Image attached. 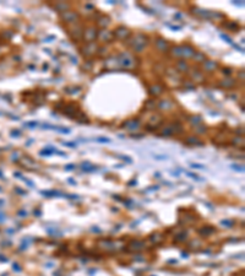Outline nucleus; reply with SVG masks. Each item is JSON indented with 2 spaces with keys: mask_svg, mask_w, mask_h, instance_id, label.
Masks as SVG:
<instances>
[{
  "mask_svg": "<svg viewBox=\"0 0 245 276\" xmlns=\"http://www.w3.org/2000/svg\"><path fill=\"white\" fill-rule=\"evenodd\" d=\"M148 43V37L144 33H136L130 38L129 47L135 52H142Z\"/></svg>",
  "mask_w": 245,
  "mask_h": 276,
  "instance_id": "f257e3e1",
  "label": "nucleus"
},
{
  "mask_svg": "<svg viewBox=\"0 0 245 276\" xmlns=\"http://www.w3.org/2000/svg\"><path fill=\"white\" fill-rule=\"evenodd\" d=\"M119 63L125 69H131V68H135L136 59L134 58L130 53H126L125 52V53H121L119 55Z\"/></svg>",
  "mask_w": 245,
  "mask_h": 276,
  "instance_id": "f03ea898",
  "label": "nucleus"
},
{
  "mask_svg": "<svg viewBox=\"0 0 245 276\" xmlns=\"http://www.w3.org/2000/svg\"><path fill=\"white\" fill-rule=\"evenodd\" d=\"M181 129H183V128H181V125H180V124L174 123V124H172V125L166 126V128L162 130L161 135H163V136H170V135H174V134L180 133V131H181Z\"/></svg>",
  "mask_w": 245,
  "mask_h": 276,
  "instance_id": "7ed1b4c3",
  "label": "nucleus"
},
{
  "mask_svg": "<svg viewBox=\"0 0 245 276\" xmlns=\"http://www.w3.org/2000/svg\"><path fill=\"white\" fill-rule=\"evenodd\" d=\"M113 36L115 38H118V39H127L130 36H131V31L130 30H127L126 27H118V28H115L114 33H113Z\"/></svg>",
  "mask_w": 245,
  "mask_h": 276,
  "instance_id": "20e7f679",
  "label": "nucleus"
},
{
  "mask_svg": "<svg viewBox=\"0 0 245 276\" xmlns=\"http://www.w3.org/2000/svg\"><path fill=\"white\" fill-rule=\"evenodd\" d=\"M61 19L64 20V22H67V24H73V22H76L80 19V15L76 13V11H65V13L61 14Z\"/></svg>",
  "mask_w": 245,
  "mask_h": 276,
  "instance_id": "39448f33",
  "label": "nucleus"
},
{
  "mask_svg": "<svg viewBox=\"0 0 245 276\" xmlns=\"http://www.w3.org/2000/svg\"><path fill=\"white\" fill-rule=\"evenodd\" d=\"M98 36V32L96 31V28L93 27H88L86 31H84V41H86L87 43H92Z\"/></svg>",
  "mask_w": 245,
  "mask_h": 276,
  "instance_id": "423d86ee",
  "label": "nucleus"
},
{
  "mask_svg": "<svg viewBox=\"0 0 245 276\" xmlns=\"http://www.w3.org/2000/svg\"><path fill=\"white\" fill-rule=\"evenodd\" d=\"M195 53L196 52L190 45H180V58H192Z\"/></svg>",
  "mask_w": 245,
  "mask_h": 276,
  "instance_id": "0eeeda50",
  "label": "nucleus"
},
{
  "mask_svg": "<svg viewBox=\"0 0 245 276\" xmlns=\"http://www.w3.org/2000/svg\"><path fill=\"white\" fill-rule=\"evenodd\" d=\"M97 38L102 39L103 42H110V41H113L114 36H113V32H110L108 30H102V31L98 32Z\"/></svg>",
  "mask_w": 245,
  "mask_h": 276,
  "instance_id": "6e6552de",
  "label": "nucleus"
},
{
  "mask_svg": "<svg viewBox=\"0 0 245 276\" xmlns=\"http://www.w3.org/2000/svg\"><path fill=\"white\" fill-rule=\"evenodd\" d=\"M96 49H98L96 43H93V42L92 43H87L85 47L82 48V54L86 55V56H90V55H92L93 53L96 52Z\"/></svg>",
  "mask_w": 245,
  "mask_h": 276,
  "instance_id": "1a4fd4ad",
  "label": "nucleus"
},
{
  "mask_svg": "<svg viewBox=\"0 0 245 276\" xmlns=\"http://www.w3.org/2000/svg\"><path fill=\"white\" fill-rule=\"evenodd\" d=\"M74 32L71 33V37L75 39V41H80L84 38V28L81 26H74Z\"/></svg>",
  "mask_w": 245,
  "mask_h": 276,
  "instance_id": "9d476101",
  "label": "nucleus"
},
{
  "mask_svg": "<svg viewBox=\"0 0 245 276\" xmlns=\"http://www.w3.org/2000/svg\"><path fill=\"white\" fill-rule=\"evenodd\" d=\"M124 126H126L129 130H136L138 126H140V122L137 119H130V120H127L124 124Z\"/></svg>",
  "mask_w": 245,
  "mask_h": 276,
  "instance_id": "9b49d317",
  "label": "nucleus"
},
{
  "mask_svg": "<svg viewBox=\"0 0 245 276\" xmlns=\"http://www.w3.org/2000/svg\"><path fill=\"white\" fill-rule=\"evenodd\" d=\"M234 85H235V80H233V79H226V80H223V81L219 82V86H222L224 88H230Z\"/></svg>",
  "mask_w": 245,
  "mask_h": 276,
  "instance_id": "f8f14e48",
  "label": "nucleus"
},
{
  "mask_svg": "<svg viewBox=\"0 0 245 276\" xmlns=\"http://www.w3.org/2000/svg\"><path fill=\"white\" fill-rule=\"evenodd\" d=\"M54 7H55L58 11H60V13H65V11L69 10L70 5L66 4V3H56V4H54Z\"/></svg>",
  "mask_w": 245,
  "mask_h": 276,
  "instance_id": "ddd939ff",
  "label": "nucleus"
},
{
  "mask_svg": "<svg viewBox=\"0 0 245 276\" xmlns=\"http://www.w3.org/2000/svg\"><path fill=\"white\" fill-rule=\"evenodd\" d=\"M130 246H131V249H134V250H140V249H142V248L145 247V243L141 242V240H132Z\"/></svg>",
  "mask_w": 245,
  "mask_h": 276,
  "instance_id": "4468645a",
  "label": "nucleus"
},
{
  "mask_svg": "<svg viewBox=\"0 0 245 276\" xmlns=\"http://www.w3.org/2000/svg\"><path fill=\"white\" fill-rule=\"evenodd\" d=\"M162 91H163V88H162V86H159V85H155V86H152V87L150 88V92H151V93H152L153 96L161 95Z\"/></svg>",
  "mask_w": 245,
  "mask_h": 276,
  "instance_id": "2eb2a0df",
  "label": "nucleus"
},
{
  "mask_svg": "<svg viewBox=\"0 0 245 276\" xmlns=\"http://www.w3.org/2000/svg\"><path fill=\"white\" fill-rule=\"evenodd\" d=\"M156 44H157V47L161 49V50H167L168 49V43L166 42V41H163V39H158V41H156Z\"/></svg>",
  "mask_w": 245,
  "mask_h": 276,
  "instance_id": "dca6fc26",
  "label": "nucleus"
},
{
  "mask_svg": "<svg viewBox=\"0 0 245 276\" xmlns=\"http://www.w3.org/2000/svg\"><path fill=\"white\" fill-rule=\"evenodd\" d=\"M172 106H173V103H172L170 101H168V99H164V101H162V102L159 103V107H161L162 109H169Z\"/></svg>",
  "mask_w": 245,
  "mask_h": 276,
  "instance_id": "f3484780",
  "label": "nucleus"
},
{
  "mask_svg": "<svg viewBox=\"0 0 245 276\" xmlns=\"http://www.w3.org/2000/svg\"><path fill=\"white\" fill-rule=\"evenodd\" d=\"M82 171H85V172H93V171H96V168L93 167L92 165H90L88 162H85V163H82Z\"/></svg>",
  "mask_w": 245,
  "mask_h": 276,
  "instance_id": "a211bd4d",
  "label": "nucleus"
},
{
  "mask_svg": "<svg viewBox=\"0 0 245 276\" xmlns=\"http://www.w3.org/2000/svg\"><path fill=\"white\" fill-rule=\"evenodd\" d=\"M216 66H217V64L215 62H212V60H205V69H206L207 71H208V69H211V70H212V69L216 68Z\"/></svg>",
  "mask_w": 245,
  "mask_h": 276,
  "instance_id": "6ab92c4d",
  "label": "nucleus"
},
{
  "mask_svg": "<svg viewBox=\"0 0 245 276\" xmlns=\"http://www.w3.org/2000/svg\"><path fill=\"white\" fill-rule=\"evenodd\" d=\"M177 65H178V68L180 69V70H183V71H186V70H188V64H186L184 60H179Z\"/></svg>",
  "mask_w": 245,
  "mask_h": 276,
  "instance_id": "aec40b11",
  "label": "nucleus"
},
{
  "mask_svg": "<svg viewBox=\"0 0 245 276\" xmlns=\"http://www.w3.org/2000/svg\"><path fill=\"white\" fill-rule=\"evenodd\" d=\"M192 58L196 60V62H205V55L201 54V53H195V55Z\"/></svg>",
  "mask_w": 245,
  "mask_h": 276,
  "instance_id": "412c9836",
  "label": "nucleus"
},
{
  "mask_svg": "<svg viewBox=\"0 0 245 276\" xmlns=\"http://www.w3.org/2000/svg\"><path fill=\"white\" fill-rule=\"evenodd\" d=\"M188 144H190V145H201V142L199 141L197 137H188Z\"/></svg>",
  "mask_w": 245,
  "mask_h": 276,
  "instance_id": "4be33fe9",
  "label": "nucleus"
},
{
  "mask_svg": "<svg viewBox=\"0 0 245 276\" xmlns=\"http://www.w3.org/2000/svg\"><path fill=\"white\" fill-rule=\"evenodd\" d=\"M224 26H227V27H229V28H233V30H234V32H237L238 28H239L238 24H235V22H229V24H224Z\"/></svg>",
  "mask_w": 245,
  "mask_h": 276,
  "instance_id": "5701e85b",
  "label": "nucleus"
},
{
  "mask_svg": "<svg viewBox=\"0 0 245 276\" xmlns=\"http://www.w3.org/2000/svg\"><path fill=\"white\" fill-rule=\"evenodd\" d=\"M201 120H202V118H201V117H199V116L192 117V119H190V122H191L192 124H199V123H201Z\"/></svg>",
  "mask_w": 245,
  "mask_h": 276,
  "instance_id": "b1692460",
  "label": "nucleus"
},
{
  "mask_svg": "<svg viewBox=\"0 0 245 276\" xmlns=\"http://www.w3.org/2000/svg\"><path fill=\"white\" fill-rule=\"evenodd\" d=\"M96 141H98V142H110V140L108 139V137H98V139H96Z\"/></svg>",
  "mask_w": 245,
  "mask_h": 276,
  "instance_id": "393cba45",
  "label": "nucleus"
},
{
  "mask_svg": "<svg viewBox=\"0 0 245 276\" xmlns=\"http://www.w3.org/2000/svg\"><path fill=\"white\" fill-rule=\"evenodd\" d=\"M190 166H191V167H195V168H197V169H204V168H205L204 166H201V165H196V163H191Z\"/></svg>",
  "mask_w": 245,
  "mask_h": 276,
  "instance_id": "a878e982",
  "label": "nucleus"
},
{
  "mask_svg": "<svg viewBox=\"0 0 245 276\" xmlns=\"http://www.w3.org/2000/svg\"><path fill=\"white\" fill-rule=\"evenodd\" d=\"M223 74H226V75H230V74H232V69L224 68V69H223Z\"/></svg>",
  "mask_w": 245,
  "mask_h": 276,
  "instance_id": "bb28decb",
  "label": "nucleus"
},
{
  "mask_svg": "<svg viewBox=\"0 0 245 276\" xmlns=\"http://www.w3.org/2000/svg\"><path fill=\"white\" fill-rule=\"evenodd\" d=\"M37 122H30V123H26L25 125H27V126H33V128H34V126H37Z\"/></svg>",
  "mask_w": 245,
  "mask_h": 276,
  "instance_id": "cd10ccee",
  "label": "nucleus"
},
{
  "mask_svg": "<svg viewBox=\"0 0 245 276\" xmlns=\"http://www.w3.org/2000/svg\"><path fill=\"white\" fill-rule=\"evenodd\" d=\"M212 232V229L211 228H205V231H200L201 234H205V233H211Z\"/></svg>",
  "mask_w": 245,
  "mask_h": 276,
  "instance_id": "c85d7f7f",
  "label": "nucleus"
},
{
  "mask_svg": "<svg viewBox=\"0 0 245 276\" xmlns=\"http://www.w3.org/2000/svg\"><path fill=\"white\" fill-rule=\"evenodd\" d=\"M75 168V165H66L65 166V169L66 171H71V169H74Z\"/></svg>",
  "mask_w": 245,
  "mask_h": 276,
  "instance_id": "c756f323",
  "label": "nucleus"
},
{
  "mask_svg": "<svg viewBox=\"0 0 245 276\" xmlns=\"http://www.w3.org/2000/svg\"><path fill=\"white\" fill-rule=\"evenodd\" d=\"M188 176H189V177H192L195 180H201V179H200V177H197L196 174H192V173H188Z\"/></svg>",
  "mask_w": 245,
  "mask_h": 276,
  "instance_id": "7c9ffc66",
  "label": "nucleus"
},
{
  "mask_svg": "<svg viewBox=\"0 0 245 276\" xmlns=\"http://www.w3.org/2000/svg\"><path fill=\"white\" fill-rule=\"evenodd\" d=\"M232 168H234L235 171H243V167H239V166H235V165H232Z\"/></svg>",
  "mask_w": 245,
  "mask_h": 276,
  "instance_id": "2f4dec72",
  "label": "nucleus"
},
{
  "mask_svg": "<svg viewBox=\"0 0 245 276\" xmlns=\"http://www.w3.org/2000/svg\"><path fill=\"white\" fill-rule=\"evenodd\" d=\"M63 145H66V146H71V147H75V144H74V142H64V141H63Z\"/></svg>",
  "mask_w": 245,
  "mask_h": 276,
  "instance_id": "473e14b6",
  "label": "nucleus"
},
{
  "mask_svg": "<svg viewBox=\"0 0 245 276\" xmlns=\"http://www.w3.org/2000/svg\"><path fill=\"white\" fill-rule=\"evenodd\" d=\"M20 131H11V135H13V136H20Z\"/></svg>",
  "mask_w": 245,
  "mask_h": 276,
  "instance_id": "72a5a7b5",
  "label": "nucleus"
},
{
  "mask_svg": "<svg viewBox=\"0 0 245 276\" xmlns=\"http://www.w3.org/2000/svg\"><path fill=\"white\" fill-rule=\"evenodd\" d=\"M222 223H223V225H228V226H229V227H230V226H232V223H233V222H230V221H222Z\"/></svg>",
  "mask_w": 245,
  "mask_h": 276,
  "instance_id": "f704fd0d",
  "label": "nucleus"
},
{
  "mask_svg": "<svg viewBox=\"0 0 245 276\" xmlns=\"http://www.w3.org/2000/svg\"><path fill=\"white\" fill-rule=\"evenodd\" d=\"M4 221H5V216L0 214V222H4Z\"/></svg>",
  "mask_w": 245,
  "mask_h": 276,
  "instance_id": "c9c22d12",
  "label": "nucleus"
},
{
  "mask_svg": "<svg viewBox=\"0 0 245 276\" xmlns=\"http://www.w3.org/2000/svg\"><path fill=\"white\" fill-rule=\"evenodd\" d=\"M15 269H16L17 271H20V270H21V269L19 268V265H17V264H14V270H15Z\"/></svg>",
  "mask_w": 245,
  "mask_h": 276,
  "instance_id": "e433bc0d",
  "label": "nucleus"
}]
</instances>
